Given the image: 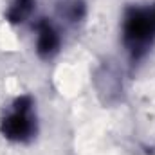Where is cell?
<instances>
[{
	"label": "cell",
	"mask_w": 155,
	"mask_h": 155,
	"mask_svg": "<svg viewBox=\"0 0 155 155\" xmlns=\"http://www.w3.org/2000/svg\"><path fill=\"white\" fill-rule=\"evenodd\" d=\"M153 16H155V11H153Z\"/></svg>",
	"instance_id": "6"
},
{
	"label": "cell",
	"mask_w": 155,
	"mask_h": 155,
	"mask_svg": "<svg viewBox=\"0 0 155 155\" xmlns=\"http://www.w3.org/2000/svg\"><path fill=\"white\" fill-rule=\"evenodd\" d=\"M61 15L71 20V22H78L83 15H85V4L81 0H69L63 4L61 7Z\"/></svg>",
	"instance_id": "5"
},
{
	"label": "cell",
	"mask_w": 155,
	"mask_h": 155,
	"mask_svg": "<svg viewBox=\"0 0 155 155\" xmlns=\"http://www.w3.org/2000/svg\"><path fill=\"white\" fill-rule=\"evenodd\" d=\"M155 38V16L143 7H130L123 18V41L134 58H141Z\"/></svg>",
	"instance_id": "1"
},
{
	"label": "cell",
	"mask_w": 155,
	"mask_h": 155,
	"mask_svg": "<svg viewBox=\"0 0 155 155\" xmlns=\"http://www.w3.org/2000/svg\"><path fill=\"white\" fill-rule=\"evenodd\" d=\"M33 99L29 96H22L15 101L13 110L2 119L0 132L7 141L24 143L29 141L35 134V119L31 116Z\"/></svg>",
	"instance_id": "2"
},
{
	"label": "cell",
	"mask_w": 155,
	"mask_h": 155,
	"mask_svg": "<svg viewBox=\"0 0 155 155\" xmlns=\"http://www.w3.org/2000/svg\"><path fill=\"white\" fill-rule=\"evenodd\" d=\"M36 31H38L36 52L45 60L52 58L60 49V35H58V31L54 29L52 24H49V20H41L36 25Z\"/></svg>",
	"instance_id": "3"
},
{
	"label": "cell",
	"mask_w": 155,
	"mask_h": 155,
	"mask_svg": "<svg viewBox=\"0 0 155 155\" xmlns=\"http://www.w3.org/2000/svg\"><path fill=\"white\" fill-rule=\"evenodd\" d=\"M36 0H13L9 9H7V20L11 24H22L25 22L31 13L35 11Z\"/></svg>",
	"instance_id": "4"
}]
</instances>
